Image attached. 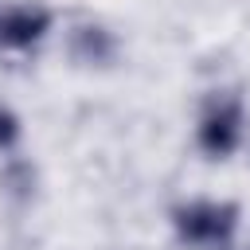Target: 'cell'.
Instances as JSON below:
<instances>
[{"instance_id": "obj_1", "label": "cell", "mask_w": 250, "mask_h": 250, "mask_svg": "<svg viewBox=\"0 0 250 250\" xmlns=\"http://www.w3.org/2000/svg\"><path fill=\"white\" fill-rule=\"evenodd\" d=\"M238 203L230 199H191L172 207L176 238L199 250H230V238L238 230Z\"/></svg>"}, {"instance_id": "obj_6", "label": "cell", "mask_w": 250, "mask_h": 250, "mask_svg": "<svg viewBox=\"0 0 250 250\" xmlns=\"http://www.w3.org/2000/svg\"><path fill=\"white\" fill-rule=\"evenodd\" d=\"M20 133H23L20 117H16V113H12L8 105H0V152L16 148V145H20Z\"/></svg>"}, {"instance_id": "obj_4", "label": "cell", "mask_w": 250, "mask_h": 250, "mask_svg": "<svg viewBox=\"0 0 250 250\" xmlns=\"http://www.w3.org/2000/svg\"><path fill=\"white\" fill-rule=\"evenodd\" d=\"M117 51H121V43H117V35H113L105 23L86 20V23H74V27L66 31V59H70L74 66L105 70V66L117 62Z\"/></svg>"}, {"instance_id": "obj_2", "label": "cell", "mask_w": 250, "mask_h": 250, "mask_svg": "<svg viewBox=\"0 0 250 250\" xmlns=\"http://www.w3.org/2000/svg\"><path fill=\"white\" fill-rule=\"evenodd\" d=\"M195 145L211 160H227L242 145V102L234 94L207 102V109H203V117L195 125Z\"/></svg>"}, {"instance_id": "obj_3", "label": "cell", "mask_w": 250, "mask_h": 250, "mask_svg": "<svg viewBox=\"0 0 250 250\" xmlns=\"http://www.w3.org/2000/svg\"><path fill=\"white\" fill-rule=\"evenodd\" d=\"M55 23V12L43 4H4L0 8V51L35 47Z\"/></svg>"}, {"instance_id": "obj_5", "label": "cell", "mask_w": 250, "mask_h": 250, "mask_svg": "<svg viewBox=\"0 0 250 250\" xmlns=\"http://www.w3.org/2000/svg\"><path fill=\"white\" fill-rule=\"evenodd\" d=\"M35 188H39V168H35L31 160L12 156V160L0 164V195H4L8 203H16V207L31 203V199H35Z\"/></svg>"}]
</instances>
